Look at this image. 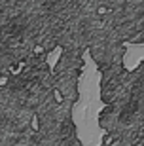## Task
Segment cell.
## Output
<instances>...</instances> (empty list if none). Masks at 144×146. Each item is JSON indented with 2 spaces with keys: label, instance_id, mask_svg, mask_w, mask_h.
Returning <instances> with one entry per match:
<instances>
[{
  "label": "cell",
  "instance_id": "1",
  "mask_svg": "<svg viewBox=\"0 0 144 146\" xmlns=\"http://www.w3.org/2000/svg\"><path fill=\"white\" fill-rule=\"evenodd\" d=\"M86 66V49L78 48H64L59 53V59L53 66L55 78V91L59 99L78 103L80 99V76Z\"/></svg>",
  "mask_w": 144,
  "mask_h": 146
}]
</instances>
